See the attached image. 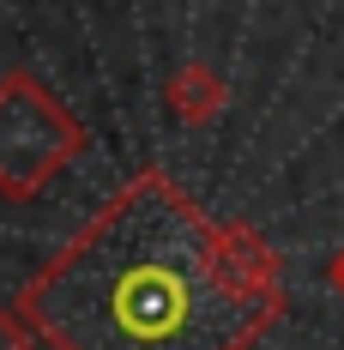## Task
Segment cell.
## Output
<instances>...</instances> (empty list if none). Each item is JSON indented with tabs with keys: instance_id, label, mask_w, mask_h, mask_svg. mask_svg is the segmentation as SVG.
Segmentation results:
<instances>
[{
	"instance_id": "obj_2",
	"label": "cell",
	"mask_w": 344,
	"mask_h": 350,
	"mask_svg": "<svg viewBox=\"0 0 344 350\" xmlns=\"http://www.w3.org/2000/svg\"><path fill=\"white\" fill-rule=\"evenodd\" d=\"M85 151V127L36 72H0V193L36 200Z\"/></svg>"
},
{
	"instance_id": "obj_1",
	"label": "cell",
	"mask_w": 344,
	"mask_h": 350,
	"mask_svg": "<svg viewBox=\"0 0 344 350\" xmlns=\"http://www.w3.org/2000/svg\"><path fill=\"white\" fill-rule=\"evenodd\" d=\"M18 308L55 350H254L284 314L272 247L139 170L42 260Z\"/></svg>"
},
{
	"instance_id": "obj_3",
	"label": "cell",
	"mask_w": 344,
	"mask_h": 350,
	"mask_svg": "<svg viewBox=\"0 0 344 350\" xmlns=\"http://www.w3.org/2000/svg\"><path fill=\"white\" fill-rule=\"evenodd\" d=\"M170 109L187 121V127H206L211 115L224 109V79H217L206 61H187V67H175V79H170Z\"/></svg>"
},
{
	"instance_id": "obj_5",
	"label": "cell",
	"mask_w": 344,
	"mask_h": 350,
	"mask_svg": "<svg viewBox=\"0 0 344 350\" xmlns=\"http://www.w3.org/2000/svg\"><path fill=\"white\" fill-rule=\"evenodd\" d=\"M326 284H332V290H339V296H344V247H339V254H332V266H326Z\"/></svg>"
},
{
	"instance_id": "obj_4",
	"label": "cell",
	"mask_w": 344,
	"mask_h": 350,
	"mask_svg": "<svg viewBox=\"0 0 344 350\" xmlns=\"http://www.w3.org/2000/svg\"><path fill=\"white\" fill-rule=\"evenodd\" d=\"M36 338H42V332L31 326V314H25L18 302L0 308V350H36Z\"/></svg>"
}]
</instances>
